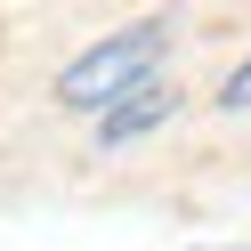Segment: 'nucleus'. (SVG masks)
<instances>
[{
    "mask_svg": "<svg viewBox=\"0 0 251 251\" xmlns=\"http://www.w3.org/2000/svg\"><path fill=\"white\" fill-rule=\"evenodd\" d=\"M154 65H162V25H138V33H122V41H98V49L57 81V98L114 114V105H130V98L154 89Z\"/></svg>",
    "mask_w": 251,
    "mask_h": 251,
    "instance_id": "nucleus-1",
    "label": "nucleus"
},
{
    "mask_svg": "<svg viewBox=\"0 0 251 251\" xmlns=\"http://www.w3.org/2000/svg\"><path fill=\"white\" fill-rule=\"evenodd\" d=\"M162 105H170L162 89H146V98H130V105H114V114L98 122V138H105V146H122V138H146L154 122H162Z\"/></svg>",
    "mask_w": 251,
    "mask_h": 251,
    "instance_id": "nucleus-2",
    "label": "nucleus"
},
{
    "mask_svg": "<svg viewBox=\"0 0 251 251\" xmlns=\"http://www.w3.org/2000/svg\"><path fill=\"white\" fill-rule=\"evenodd\" d=\"M219 105H227V114H243V105H251V65H235V73H227V89H219Z\"/></svg>",
    "mask_w": 251,
    "mask_h": 251,
    "instance_id": "nucleus-3",
    "label": "nucleus"
}]
</instances>
